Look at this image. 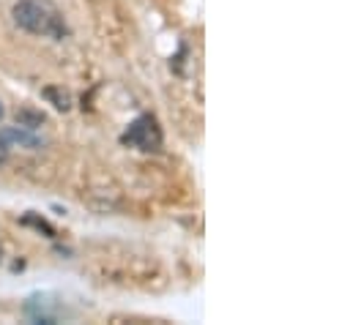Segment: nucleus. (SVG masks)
I'll use <instances>...</instances> for the list:
<instances>
[{
	"instance_id": "1",
	"label": "nucleus",
	"mask_w": 353,
	"mask_h": 325,
	"mask_svg": "<svg viewBox=\"0 0 353 325\" xmlns=\"http://www.w3.org/2000/svg\"><path fill=\"white\" fill-rule=\"evenodd\" d=\"M11 14H14V22L33 36H44V39H55V41L69 36V25H66L61 8L50 0H19L11 8Z\"/></svg>"
},
{
	"instance_id": "2",
	"label": "nucleus",
	"mask_w": 353,
	"mask_h": 325,
	"mask_svg": "<svg viewBox=\"0 0 353 325\" xmlns=\"http://www.w3.org/2000/svg\"><path fill=\"white\" fill-rule=\"evenodd\" d=\"M121 143L123 145H132L137 151H148L151 154V151H159L162 148V129H159V123H157L154 115H140V118H134L129 123V129L123 132Z\"/></svg>"
},
{
	"instance_id": "3",
	"label": "nucleus",
	"mask_w": 353,
	"mask_h": 325,
	"mask_svg": "<svg viewBox=\"0 0 353 325\" xmlns=\"http://www.w3.org/2000/svg\"><path fill=\"white\" fill-rule=\"evenodd\" d=\"M44 145V140L36 134V132H30L28 126H8V129H3L0 132V159H6V154L11 151V148H25V151H39Z\"/></svg>"
},
{
	"instance_id": "4",
	"label": "nucleus",
	"mask_w": 353,
	"mask_h": 325,
	"mask_svg": "<svg viewBox=\"0 0 353 325\" xmlns=\"http://www.w3.org/2000/svg\"><path fill=\"white\" fill-rule=\"evenodd\" d=\"M44 98H50V101H52L58 109H63V112L72 107V96H69L63 87H47V90H44Z\"/></svg>"
},
{
	"instance_id": "5",
	"label": "nucleus",
	"mask_w": 353,
	"mask_h": 325,
	"mask_svg": "<svg viewBox=\"0 0 353 325\" xmlns=\"http://www.w3.org/2000/svg\"><path fill=\"white\" fill-rule=\"evenodd\" d=\"M25 120H30V123H33L30 129H36V126H41L47 118H44L41 112H30V109H25V112H19V115H17V123H25Z\"/></svg>"
},
{
	"instance_id": "6",
	"label": "nucleus",
	"mask_w": 353,
	"mask_h": 325,
	"mask_svg": "<svg viewBox=\"0 0 353 325\" xmlns=\"http://www.w3.org/2000/svg\"><path fill=\"white\" fill-rule=\"evenodd\" d=\"M0 118H3V104H0Z\"/></svg>"
}]
</instances>
